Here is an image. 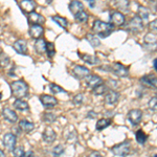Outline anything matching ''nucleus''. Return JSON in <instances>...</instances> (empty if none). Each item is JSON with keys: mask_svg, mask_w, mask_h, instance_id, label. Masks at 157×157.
Instances as JSON below:
<instances>
[{"mask_svg": "<svg viewBox=\"0 0 157 157\" xmlns=\"http://www.w3.org/2000/svg\"><path fill=\"white\" fill-rule=\"evenodd\" d=\"M92 30L95 35L100 36L101 38H107L110 36L114 30V25L107 22L101 21V20H95L93 22Z\"/></svg>", "mask_w": 157, "mask_h": 157, "instance_id": "obj_1", "label": "nucleus"}, {"mask_svg": "<svg viewBox=\"0 0 157 157\" xmlns=\"http://www.w3.org/2000/svg\"><path fill=\"white\" fill-rule=\"evenodd\" d=\"M12 94L16 98H23L29 95V85L23 80L14 81L11 84Z\"/></svg>", "mask_w": 157, "mask_h": 157, "instance_id": "obj_2", "label": "nucleus"}, {"mask_svg": "<svg viewBox=\"0 0 157 157\" xmlns=\"http://www.w3.org/2000/svg\"><path fill=\"white\" fill-rule=\"evenodd\" d=\"M111 151L113 152L115 156H120V157H125L130 153V144L127 141H124L118 145H115L114 147H112Z\"/></svg>", "mask_w": 157, "mask_h": 157, "instance_id": "obj_3", "label": "nucleus"}, {"mask_svg": "<svg viewBox=\"0 0 157 157\" xmlns=\"http://www.w3.org/2000/svg\"><path fill=\"white\" fill-rule=\"evenodd\" d=\"M108 67H109V69H110L109 71H112L115 75H117V77L125 78V77H128V75H129L128 67H126L125 65H123L121 63H114V64H112L111 66H108Z\"/></svg>", "mask_w": 157, "mask_h": 157, "instance_id": "obj_4", "label": "nucleus"}, {"mask_svg": "<svg viewBox=\"0 0 157 157\" xmlns=\"http://www.w3.org/2000/svg\"><path fill=\"white\" fill-rule=\"evenodd\" d=\"M127 29L133 33H140L144 29V21L138 16L133 17L127 24Z\"/></svg>", "mask_w": 157, "mask_h": 157, "instance_id": "obj_5", "label": "nucleus"}, {"mask_svg": "<svg viewBox=\"0 0 157 157\" xmlns=\"http://www.w3.org/2000/svg\"><path fill=\"white\" fill-rule=\"evenodd\" d=\"M16 141H17V136L15 135L14 133H11V132L4 134L3 139H2V143H3L4 147L10 151H12L13 149L15 148Z\"/></svg>", "mask_w": 157, "mask_h": 157, "instance_id": "obj_6", "label": "nucleus"}, {"mask_svg": "<svg viewBox=\"0 0 157 157\" xmlns=\"http://www.w3.org/2000/svg\"><path fill=\"white\" fill-rule=\"evenodd\" d=\"M143 117V111L139 109H132L128 112V120L133 126H137L141 121Z\"/></svg>", "mask_w": 157, "mask_h": 157, "instance_id": "obj_7", "label": "nucleus"}, {"mask_svg": "<svg viewBox=\"0 0 157 157\" xmlns=\"http://www.w3.org/2000/svg\"><path fill=\"white\" fill-rule=\"evenodd\" d=\"M126 22V17L123 13L116 11L112 12L110 14V23L112 25H117V26H121Z\"/></svg>", "mask_w": 157, "mask_h": 157, "instance_id": "obj_8", "label": "nucleus"}, {"mask_svg": "<svg viewBox=\"0 0 157 157\" xmlns=\"http://www.w3.org/2000/svg\"><path fill=\"white\" fill-rule=\"evenodd\" d=\"M72 75L78 80H84L87 75H90V71L87 67L82 66V65H75L72 68Z\"/></svg>", "mask_w": 157, "mask_h": 157, "instance_id": "obj_9", "label": "nucleus"}, {"mask_svg": "<svg viewBox=\"0 0 157 157\" xmlns=\"http://www.w3.org/2000/svg\"><path fill=\"white\" fill-rule=\"evenodd\" d=\"M40 101H41L42 105L45 108H54L58 105V100L52 95L48 94H42L40 97Z\"/></svg>", "mask_w": 157, "mask_h": 157, "instance_id": "obj_10", "label": "nucleus"}, {"mask_svg": "<svg viewBox=\"0 0 157 157\" xmlns=\"http://www.w3.org/2000/svg\"><path fill=\"white\" fill-rule=\"evenodd\" d=\"M14 49L16 50L17 54L19 55H27L29 52V48H27V42L23 39H19L17 41H15L14 45H13Z\"/></svg>", "mask_w": 157, "mask_h": 157, "instance_id": "obj_11", "label": "nucleus"}, {"mask_svg": "<svg viewBox=\"0 0 157 157\" xmlns=\"http://www.w3.org/2000/svg\"><path fill=\"white\" fill-rule=\"evenodd\" d=\"M19 6L21 11L25 14H29V13L34 12L36 9V2L33 0H21L19 3Z\"/></svg>", "mask_w": 157, "mask_h": 157, "instance_id": "obj_12", "label": "nucleus"}, {"mask_svg": "<svg viewBox=\"0 0 157 157\" xmlns=\"http://www.w3.org/2000/svg\"><path fill=\"white\" fill-rule=\"evenodd\" d=\"M140 83L143 84L145 87H148V88H156V85H157V80H156V75H144L143 78H140Z\"/></svg>", "mask_w": 157, "mask_h": 157, "instance_id": "obj_13", "label": "nucleus"}, {"mask_svg": "<svg viewBox=\"0 0 157 157\" xmlns=\"http://www.w3.org/2000/svg\"><path fill=\"white\" fill-rule=\"evenodd\" d=\"M44 34V29L42 25L39 24H32L29 27V35L34 39H40Z\"/></svg>", "mask_w": 157, "mask_h": 157, "instance_id": "obj_14", "label": "nucleus"}, {"mask_svg": "<svg viewBox=\"0 0 157 157\" xmlns=\"http://www.w3.org/2000/svg\"><path fill=\"white\" fill-rule=\"evenodd\" d=\"M42 138L45 143L47 144H52L57 138V133L55 132V130H52L50 127L45 128L44 132L42 134Z\"/></svg>", "mask_w": 157, "mask_h": 157, "instance_id": "obj_15", "label": "nucleus"}, {"mask_svg": "<svg viewBox=\"0 0 157 157\" xmlns=\"http://www.w3.org/2000/svg\"><path fill=\"white\" fill-rule=\"evenodd\" d=\"M2 115L6 118V121H7L11 124H15L18 121V115H17V113L15 112L14 110H12L11 108H4L3 111H2Z\"/></svg>", "mask_w": 157, "mask_h": 157, "instance_id": "obj_16", "label": "nucleus"}, {"mask_svg": "<svg viewBox=\"0 0 157 157\" xmlns=\"http://www.w3.org/2000/svg\"><path fill=\"white\" fill-rule=\"evenodd\" d=\"M85 81H86V84H87L89 87L91 88H94L97 87L98 85L102 84L103 83V80L101 77H98L97 75H89L85 78Z\"/></svg>", "mask_w": 157, "mask_h": 157, "instance_id": "obj_17", "label": "nucleus"}, {"mask_svg": "<svg viewBox=\"0 0 157 157\" xmlns=\"http://www.w3.org/2000/svg\"><path fill=\"white\" fill-rule=\"evenodd\" d=\"M120 98V93L114 90H110L105 95V103L107 105H115Z\"/></svg>", "mask_w": 157, "mask_h": 157, "instance_id": "obj_18", "label": "nucleus"}, {"mask_svg": "<svg viewBox=\"0 0 157 157\" xmlns=\"http://www.w3.org/2000/svg\"><path fill=\"white\" fill-rule=\"evenodd\" d=\"M68 7H69V11L73 16L77 15L78 13L84 11V4H83L81 1H78V0H72V1L69 3Z\"/></svg>", "mask_w": 157, "mask_h": 157, "instance_id": "obj_19", "label": "nucleus"}, {"mask_svg": "<svg viewBox=\"0 0 157 157\" xmlns=\"http://www.w3.org/2000/svg\"><path fill=\"white\" fill-rule=\"evenodd\" d=\"M29 21L32 24L42 25L45 22V18L42 16V15L38 14V13H36V12H32L29 14Z\"/></svg>", "mask_w": 157, "mask_h": 157, "instance_id": "obj_20", "label": "nucleus"}, {"mask_svg": "<svg viewBox=\"0 0 157 157\" xmlns=\"http://www.w3.org/2000/svg\"><path fill=\"white\" fill-rule=\"evenodd\" d=\"M19 128H20V130H22L25 133H30L33 130H34L35 125H34V123H32V121H29L26 120H22L19 121Z\"/></svg>", "mask_w": 157, "mask_h": 157, "instance_id": "obj_21", "label": "nucleus"}, {"mask_svg": "<svg viewBox=\"0 0 157 157\" xmlns=\"http://www.w3.org/2000/svg\"><path fill=\"white\" fill-rule=\"evenodd\" d=\"M35 50L38 52L39 55H43L46 52V41L43 39H37L35 42Z\"/></svg>", "mask_w": 157, "mask_h": 157, "instance_id": "obj_22", "label": "nucleus"}, {"mask_svg": "<svg viewBox=\"0 0 157 157\" xmlns=\"http://www.w3.org/2000/svg\"><path fill=\"white\" fill-rule=\"evenodd\" d=\"M129 6L130 2L129 0H115L114 1V6L118 10V12H127L129 10Z\"/></svg>", "mask_w": 157, "mask_h": 157, "instance_id": "obj_23", "label": "nucleus"}, {"mask_svg": "<svg viewBox=\"0 0 157 157\" xmlns=\"http://www.w3.org/2000/svg\"><path fill=\"white\" fill-rule=\"evenodd\" d=\"M13 105H14L15 109L20 110V111H26L29 109V104H27V102H25L22 98H17Z\"/></svg>", "mask_w": 157, "mask_h": 157, "instance_id": "obj_24", "label": "nucleus"}, {"mask_svg": "<svg viewBox=\"0 0 157 157\" xmlns=\"http://www.w3.org/2000/svg\"><path fill=\"white\" fill-rule=\"evenodd\" d=\"M81 58L90 65H97L100 63V59L94 55H81Z\"/></svg>", "mask_w": 157, "mask_h": 157, "instance_id": "obj_25", "label": "nucleus"}, {"mask_svg": "<svg viewBox=\"0 0 157 157\" xmlns=\"http://www.w3.org/2000/svg\"><path fill=\"white\" fill-rule=\"evenodd\" d=\"M110 125H111V120H109V118H101V120H98L97 121L95 128H97L98 131H102L103 129L109 127Z\"/></svg>", "mask_w": 157, "mask_h": 157, "instance_id": "obj_26", "label": "nucleus"}, {"mask_svg": "<svg viewBox=\"0 0 157 157\" xmlns=\"http://www.w3.org/2000/svg\"><path fill=\"white\" fill-rule=\"evenodd\" d=\"M86 39L88 40V42L90 43V45L92 47H94V48H97L101 45V41L100 39H98V37H95L94 35L92 34H87V36H86Z\"/></svg>", "mask_w": 157, "mask_h": 157, "instance_id": "obj_27", "label": "nucleus"}, {"mask_svg": "<svg viewBox=\"0 0 157 157\" xmlns=\"http://www.w3.org/2000/svg\"><path fill=\"white\" fill-rule=\"evenodd\" d=\"M52 21H55L57 24H59L61 27H63V29H67L68 20L66 18L61 17V16H54V17H52Z\"/></svg>", "mask_w": 157, "mask_h": 157, "instance_id": "obj_28", "label": "nucleus"}, {"mask_svg": "<svg viewBox=\"0 0 157 157\" xmlns=\"http://www.w3.org/2000/svg\"><path fill=\"white\" fill-rule=\"evenodd\" d=\"M144 41L147 45H156V41H157V38H156V34H153V33H148L146 35L145 38H144Z\"/></svg>", "mask_w": 157, "mask_h": 157, "instance_id": "obj_29", "label": "nucleus"}, {"mask_svg": "<svg viewBox=\"0 0 157 157\" xmlns=\"http://www.w3.org/2000/svg\"><path fill=\"white\" fill-rule=\"evenodd\" d=\"M137 16L143 20V21L144 20H147L149 18V10L143 6H139L138 11H137Z\"/></svg>", "mask_w": 157, "mask_h": 157, "instance_id": "obj_30", "label": "nucleus"}, {"mask_svg": "<svg viewBox=\"0 0 157 157\" xmlns=\"http://www.w3.org/2000/svg\"><path fill=\"white\" fill-rule=\"evenodd\" d=\"M88 14L84 11L78 13L77 15H75V19L77 20V22H78V23H85V22L88 21Z\"/></svg>", "mask_w": 157, "mask_h": 157, "instance_id": "obj_31", "label": "nucleus"}, {"mask_svg": "<svg viewBox=\"0 0 157 157\" xmlns=\"http://www.w3.org/2000/svg\"><path fill=\"white\" fill-rule=\"evenodd\" d=\"M107 89H108V87L106 86V84L102 83V84L98 85L97 87L92 88V91L95 95H102V94H104V93H106Z\"/></svg>", "mask_w": 157, "mask_h": 157, "instance_id": "obj_32", "label": "nucleus"}, {"mask_svg": "<svg viewBox=\"0 0 157 157\" xmlns=\"http://www.w3.org/2000/svg\"><path fill=\"white\" fill-rule=\"evenodd\" d=\"M135 138L136 140H137L138 144H140V145H143V144H145L147 141V138H148V135L144 132L143 130H138L137 132L135 134Z\"/></svg>", "mask_w": 157, "mask_h": 157, "instance_id": "obj_33", "label": "nucleus"}, {"mask_svg": "<svg viewBox=\"0 0 157 157\" xmlns=\"http://www.w3.org/2000/svg\"><path fill=\"white\" fill-rule=\"evenodd\" d=\"M11 63V59L4 52H0V66L1 67H6L7 65Z\"/></svg>", "mask_w": 157, "mask_h": 157, "instance_id": "obj_34", "label": "nucleus"}, {"mask_svg": "<svg viewBox=\"0 0 157 157\" xmlns=\"http://www.w3.org/2000/svg\"><path fill=\"white\" fill-rule=\"evenodd\" d=\"M65 152V147L63 145H58L52 149V154L55 157H62Z\"/></svg>", "mask_w": 157, "mask_h": 157, "instance_id": "obj_35", "label": "nucleus"}, {"mask_svg": "<svg viewBox=\"0 0 157 157\" xmlns=\"http://www.w3.org/2000/svg\"><path fill=\"white\" fill-rule=\"evenodd\" d=\"M46 54L48 55L49 58H54L56 55V48L55 44L52 42H46Z\"/></svg>", "mask_w": 157, "mask_h": 157, "instance_id": "obj_36", "label": "nucleus"}, {"mask_svg": "<svg viewBox=\"0 0 157 157\" xmlns=\"http://www.w3.org/2000/svg\"><path fill=\"white\" fill-rule=\"evenodd\" d=\"M12 151H13V156L14 157H22L24 155V148L22 146L15 147Z\"/></svg>", "mask_w": 157, "mask_h": 157, "instance_id": "obj_37", "label": "nucleus"}, {"mask_svg": "<svg viewBox=\"0 0 157 157\" xmlns=\"http://www.w3.org/2000/svg\"><path fill=\"white\" fill-rule=\"evenodd\" d=\"M56 120H57V115L54 114V113L47 112V113H45V114L43 115V121H46V123L52 124V123H54Z\"/></svg>", "mask_w": 157, "mask_h": 157, "instance_id": "obj_38", "label": "nucleus"}, {"mask_svg": "<svg viewBox=\"0 0 157 157\" xmlns=\"http://www.w3.org/2000/svg\"><path fill=\"white\" fill-rule=\"evenodd\" d=\"M49 89L50 91H52V93H60V92H65V90L63 89L62 87H60L59 85H57V84H50L49 85Z\"/></svg>", "mask_w": 157, "mask_h": 157, "instance_id": "obj_39", "label": "nucleus"}, {"mask_svg": "<svg viewBox=\"0 0 157 157\" xmlns=\"http://www.w3.org/2000/svg\"><path fill=\"white\" fill-rule=\"evenodd\" d=\"M149 108H150L152 111H156V108H157V98L156 97L152 98L151 100L149 101Z\"/></svg>", "mask_w": 157, "mask_h": 157, "instance_id": "obj_40", "label": "nucleus"}, {"mask_svg": "<svg viewBox=\"0 0 157 157\" xmlns=\"http://www.w3.org/2000/svg\"><path fill=\"white\" fill-rule=\"evenodd\" d=\"M83 100H84V97H83V94H77V95H75V98H73V100H72V102L75 105H81V104L83 103Z\"/></svg>", "mask_w": 157, "mask_h": 157, "instance_id": "obj_41", "label": "nucleus"}, {"mask_svg": "<svg viewBox=\"0 0 157 157\" xmlns=\"http://www.w3.org/2000/svg\"><path fill=\"white\" fill-rule=\"evenodd\" d=\"M149 29L151 30V33L156 34V30H157V21L156 20H153V21L149 23Z\"/></svg>", "mask_w": 157, "mask_h": 157, "instance_id": "obj_42", "label": "nucleus"}, {"mask_svg": "<svg viewBox=\"0 0 157 157\" xmlns=\"http://www.w3.org/2000/svg\"><path fill=\"white\" fill-rule=\"evenodd\" d=\"M97 113H94V111H89V113H88L87 117H90V118H94L97 117Z\"/></svg>", "mask_w": 157, "mask_h": 157, "instance_id": "obj_43", "label": "nucleus"}, {"mask_svg": "<svg viewBox=\"0 0 157 157\" xmlns=\"http://www.w3.org/2000/svg\"><path fill=\"white\" fill-rule=\"evenodd\" d=\"M88 157H103V156L101 155L98 152H92V153H91Z\"/></svg>", "mask_w": 157, "mask_h": 157, "instance_id": "obj_44", "label": "nucleus"}, {"mask_svg": "<svg viewBox=\"0 0 157 157\" xmlns=\"http://www.w3.org/2000/svg\"><path fill=\"white\" fill-rule=\"evenodd\" d=\"M88 3H89L90 7H94L95 6V0H87Z\"/></svg>", "mask_w": 157, "mask_h": 157, "instance_id": "obj_45", "label": "nucleus"}, {"mask_svg": "<svg viewBox=\"0 0 157 157\" xmlns=\"http://www.w3.org/2000/svg\"><path fill=\"white\" fill-rule=\"evenodd\" d=\"M153 66H154V70H157V66H156V59H154V61H153Z\"/></svg>", "mask_w": 157, "mask_h": 157, "instance_id": "obj_46", "label": "nucleus"}, {"mask_svg": "<svg viewBox=\"0 0 157 157\" xmlns=\"http://www.w3.org/2000/svg\"><path fill=\"white\" fill-rule=\"evenodd\" d=\"M0 157H6V155H4V152L0 149Z\"/></svg>", "mask_w": 157, "mask_h": 157, "instance_id": "obj_47", "label": "nucleus"}, {"mask_svg": "<svg viewBox=\"0 0 157 157\" xmlns=\"http://www.w3.org/2000/svg\"><path fill=\"white\" fill-rule=\"evenodd\" d=\"M22 157H29V155H27V154H26V153H24V155H23V156H22Z\"/></svg>", "mask_w": 157, "mask_h": 157, "instance_id": "obj_48", "label": "nucleus"}, {"mask_svg": "<svg viewBox=\"0 0 157 157\" xmlns=\"http://www.w3.org/2000/svg\"><path fill=\"white\" fill-rule=\"evenodd\" d=\"M1 98H2V93L0 92V100H1Z\"/></svg>", "mask_w": 157, "mask_h": 157, "instance_id": "obj_49", "label": "nucleus"}, {"mask_svg": "<svg viewBox=\"0 0 157 157\" xmlns=\"http://www.w3.org/2000/svg\"><path fill=\"white\" fill-rule=\"evenodd\" d=\"M154 157H157V156H156V154H155V155H154Z\"/></svg>", "mask_w": 157, "mask_h": 157, "instance_id": "obj_50", "label": "nucleus"}]
</instances>
